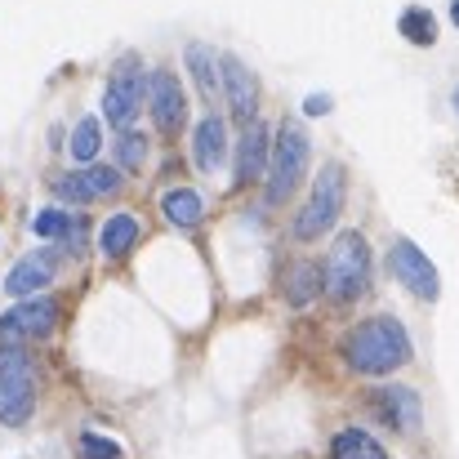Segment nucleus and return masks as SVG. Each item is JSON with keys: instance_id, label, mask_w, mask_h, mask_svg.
<instances>
[{"instance_id": "nucleus-1", "label": "nucleus", "mask_w": 459, "mask_h": 459, "mask_svg": "<svg viewBox=\"0 0 459 459\" xmlns=\"http://www.w3.org/2000/svg\"><path fill=\"white\" fill-rule=\"evenodd\" d=\"M343 357L361 375H393V370H402L415 357V348H411V334H406V325L397 316H370L357 330H348Z\"/></svg>"}, {"instance_id": "nucleus-2", "label": "nucleus", "mask_w": 459, "mask_h": 459, "mask_svg": "<svg viewBox=\"0 0 459 459\" xmlns=\"http://www.w3.org/2000/svg\"><path fill=\"white\" fill-rule=\"evenodd\" d=\"M321 277H325V295L334 304H352L357 295H366V286H370V246H366V237L361 232L334 237Z\"/></svg>"}, {"instance_id": "nucleus-3", "label": "nucleus", "mask_w": 459, "mask_h": 459, "mask_svg": "<svg viewBox=\"0 0 459 459\" xmlns=\"http://www.w3.org/2000/svg\"><path fill=\"white\" fill-rule=\"evenodd\" d=\"M307 160H312V143H307L304 126L281 121L277 143H273V160H268V187H264L268 205H281V201L295 196V187L304 183L307 174Z\"/></svg>"}, {"instance_id": "nucleus-4", "label": "nucleus", "mask_w": 459, "mask_h": 459, "mask_svg": "<svg viewBox=\"0 0 459 459\" xmlns=\"http://www.w3.org/2000/svg\"><path fill=\"white\" fill-rule=\"evenodd\" d=\"M343 201H348V174H343L339 160H330L321 169V178L312 183L307 205L295 214V237L299 241H316L321 232H330L339 223V214H343Z\"/></svg>"}, {"instance_id": "nucleus-5", "label": "nucleus", "mask_w": 459, "mask_h": 459, "mask_svg": "<svg viewBox=\"0 0 459 459\" xmlns=\"http://www.w3.org/2000/svg\"><path fill=\"white\" fill-rule=\"evenodd\" d=\"M36 406V379H31V361L22 348L0 343V420L4 424H27Z\"/></svg>"}, {"instance_id": "nucleus-6", "label": "nucleus", "mask_w": 459, "mask_h": 459, "mask_svg": "<svg viewBox=\"0 0 459 459\" xmlns=\"http://www.w3.org/2000/svg\"><path fill=\"white\" fill-rule=\"evenodd\" d=\"M143 90H148L143 58L139 54H126L117 63V72L108 76V90H103V117H108V126L130 130L134 117H139V108H143Z\"/></svg>"}, {"instance_id": "nucleus-7", "label": "nucleus", "mask_w": 459, "mask_h": 459, "mask_svg": "<svg viewBox=\"0 0 459 459\" xmlns=\"http://www.w3.org/2000/svg\"><path fill=\"white\" fill-rule=\"evenodd\" d=\"M58 321V304L49 295H36V299H22L18 307H9L0 316V343L9 348H22L27 339H45Z\"/></svg>"}, {"instance_id": "nucleus-8", "label": "nucleus", "mask_w": 459, "mask_h": 459, "mask_svg": "<svg viewBox=\"0 0 459 459\" xmlns=\"http://www.w3.org/2000/svg\"><path fill=\"white\" fill-rule=\"evenodd\" d=\"M388 268H393V277H397L411 295H420V299H437V295H442L437 268L429 264V255H424L415 241L397 237V241H393V250H388Z\"/></svg>"}, {"instance_id": "nucleus-9", "label": "nucleus", "mask_w": 459, "mask_h": 459, "mask_svg": "<svg viewBox=\"0 0 459 459\" xmlns=\"http://www.w3.org/2000/svg\"><path fill=\"white\" fill-rule=\"evenodd\" d=\"M148 103H152V121L160 134H178L183 121H187V99H183V85L174 72L156 67L148 76Z\"/></svg>"}, {"instance_id": "nucleus-10", "label": "nucleus", "mask_w": 459, "mask_h": 459, "mask_svg": "<svg viewBox=\"0 0 459 459\" xmlns=\"http://www.w3.org/2000/svg\"><path fill=\"white\" fill-rule=\"evenodd\" d=\"M223 94H228V108L241 126L259 121V85H255V72L237 58V54H223Z\"/></svg>"}, {"instance_id": "nucleus-11", "label": "nucleus", "mask_w": 459, "mask_h": 459, "mask_svg": "<svg viewBox=\"0 0 459 459\" xmlns=\"http://www.w3.org/2000/svg\"><path fill=\"white\" fill-rule=\"evenodd\" d=\"M273 160V134L264 121H250L241 130V143H237V183H255Z\"/></svg>"}, {"instance_id": "nucleus-12", "label": "nucleus", "mask_w": 459, "mask_h": 459, "mask_svg": "<svg viewBox=\"0 0 459 459\" xmlns=\"http://www.w3.org/2000/svg\"><path fill=\"white\" fill-rule=\"evenodd\" d=\"M54 281V255H27L9 268L4 277V290L13 299H36V290H45Z\"/></svg>"}, {"instance_id": "nucleus-13", "label": "nucleus", "mask_w": 459, "mask_h": 459, "mask_svg": "<svg viewBox=\"0 0 459 459\" xmlns=\"http://www.w3.org/2000/svg\"><path fill=\"white\" fill-rule=\"evenodd\" d=\"M223 156H228V126H223V117L210 112L192 134V160H196L201 174H214L223 165Z\"/></svg>"}, {"instance_id": "nucleus-14", "label": "nucleus", "mask_w": 459, "mask_h": 459, "mask_svg": "<svg viewBox=\"0 0 459 459\" xmlns=\"http://www.w3.org/2000/svg\"><path fill=\"white\" fill-rule=\"evenodd\" d=\"M379 415L393 424V429H402V433H415L420 429V393L415 388H402V384H393V388H379Z\"/></svg>"}, {"instance_id": "nucleus-15", "label": "nucleus", "mask_w": 459, "mask_h": 459, "mask_svg": "<svg viewBox=\"0 0 459 459\" xmlns=\"http://www.w3.org/2000/svg\"><path fill=\"white\" fill-rule=\"evenodd\" d=\"M183 58H187V72H192V81H196L201 99H205V103H214V94L223 90V63L214 58V49H210V45H201V40H192Z\"/></svg>"}, {"instance_id": "nucleus-16", "label": "nucleus", "mask_w": 459, "mask_h": 459, "mask_svg": "<svg viewBox=\"0 0 459 459\" xmlns=\"http://www.w3.org/2000/svg\"><path fill=\"white\" fill-rule=\"evenodd\" d=\"M134 246H139V219L134 214H112L99 232V250L108 259H126Z\"/></svg>"}, {"instance_id": "nucleus-17", "label": "nucleus", "mask_w": 459, "mask_h": 459, "mask_svg": "<svg viewBox=\"0 0 459 459\" xmlns=\"http://www.w3.org/2000/svg\"><path fill=\"white\" fill-rule=\"evenodd\" d=\"M160 214H165L174 228H196L201 214H205V205H201V196H196L192 187H174V192H165Z\"/></svg>"}, {"instance_id": "nucleus-18", "label": "nucleus", "mask_w": 459, "mask_h": 459, "mask_svg": "<svg viewBox=\"0 0 459 459\" xmlns=\"http://www.w3.org/2000/svg\"><path fill=\"white\" fill-rule=\"evenodd\" d=\"M321 290H325V277H321L316 264H295V268L286 273V299H290L295 307L312 304Z\"/></svg>"}, {"instance_id": "nucleus-19", "label": "nucleus", "mask_w": 459, "mask_h": 459, "mask_svg": "<svg viewBox=\"0 0 459 459\" xmlns=\"http://www.w3.org/2000/svg\"><path fill=\"white\" fill-rule=\"evenodd\" d=\"M397 31H402L411 45H433V40H437V18H433L424 4H411V9H402Z\"/></svg>"}, {"instance_id": "nucleus-20", "label": "nucleus", "mask_w": 459, "mask_h": 459, "mask_svg": "<svg viewBox=\"0 0 459 459\" xmlns=\"http://www.w3.org/2000/svg\"><path fill=\"white\" fill-rule=\"evenodd\" d=\"M330 451H334V459H388L384 446H379L370 433H361V429H343Z\"/></svg>"}, {"instance_id": "nucleus-21", "label": "nucleus", "mask_w": 459, "mask_h": 459, "mask_svg": "<svg viewBox=\"0 0 459 459\" xmlns=\"http://www.w3.org/2000/svg\"><path fill=\"white\" fill-rule=\"evenodd\" d=\"M31 232H36V237H49V241L72 237V246L81 241V223H76L67 210H58V205H54V210H40V214L31 219Z\"/></svg>"}, {"instance_id": "nucleus-22", "label": "nucleus", "mask_w": 459, "mask_h": 459, "mask_svg": "<svg viewBox=\"0 0 459 459\" xmlns=\"http://www.w3.org/2000/svg\"><path fill=\"white\" fill-rule=\"evenodd\" d=\"M67 148H72V156H76V160H94V156H99V148H103L99 121H94V117H85V121L72 130V143H67Z\"/></svg>"}, {"instance_id": "nucleus-23", "label": "nucleus", "mask_w": 459, "mask_h": 459, "mask_svg": "<svg viewBox=\"0 0 459 459\" xmlns=\"http://www.w3.org/2000/svg\"><path fill=\"white\" fill-rule=\"evenodd\" d=\"M117 160H121V169L139 174V169L148 165V139H143V134H134V130H126V134H121V143H117Z\"/></svg>"}, {"instance_id": "nucleus-24", "label": "nucleus", "mask_w": 459, "mask_h": 459, "mask_svg": "<svg viewBox=\"0 0 459 459\" xmlns=\"http://www.w3.org/2000/svg\"><path fill=\"white\" fill-rule=\"evenodd\" d=\"M54 196H58V201H72V205L94 201V192H90V183H85V169H81V174H58V178H54Z\"/></svg>"}, {"instance_id": "nucleus-25", "label": "nucleus", "mask_w": 459, "mask_h": 459, "mask_svg": "<svg viewBox=\"0 0 459 459\" xmlns=\"http://www.w3.org/2000/svg\"><path fill=\"white\" fill-rule=\"evenodd\" d=\"M85 183H90L94 201H99V196H112V192H121V169H117V165H90V169H85Z\"/></svg>"}, {"instance_id": "nucleus-26", "label": "nucleus", "mask_w": 459, "mask_h": 459, "mask_svg": "<svg viewBox=\"0 0 459 459\" xmlns=\"http://www.w3.org/2000/svg\"><path fill=\"white\" fill-rule=\"evenodd\" d=\"M81 455L85 459H126V451L112 442V437H99V433H81Z\"/></svg>"}, {"instance_id": "nucleus-27", "label": "nucleus", "mask_w": 459, "mask_h": 459, "mask_svg": "<svg viewBox=\"0 0 459 459\" xmlns=\"http://www.w3.org/2000/svg\"><path fill=\"white\" fill-rule=\"evenodd\" d=\"M334 103H330V94H307V103H304V112L307 117H325Z\"/></svg>"}, {"instance_id": "nucleus-28", "label": "nucleus", "mask_w": 459, "mask_h": 459, "mask_svg": "<svg viewBox=\"0 0 459 459\" xmlns=\"http://www.w3.org/2000/svg\"><path fill=\"white\" fill-rule=\"evenodd\" d=\"M451 18H455V27H459V0H451Z\"/></svg>"}, {"instance_id": "nucleus-29", "label": "nucleus", "mask_w": 459, "mask_h": 459, "mask_svg": "<svg viewBox=\"0 0 459 459\" xmlns=\"http://www.w3.org/2000/svg\"><path fill=\"white\" fill-rule=\"evenodd\" d=\"M451 103H455V112H459V85H455V94H451Z\"/></svg>"}]
</instances>
